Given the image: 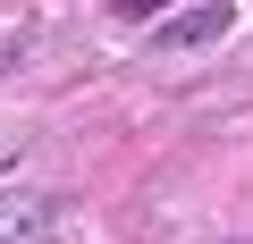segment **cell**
I'll return each instance as SVG.
<instances>
[{"label":"cell","instance_id":"3957f363","mask_svg":"<svg viewBox=\"0 0 253 244\" xmlns=\"http://www.w3.org/2000/svg\"><path fill=\"white\" fill-rule=\"evenodd\" d=\"M161 9V0H118V17H152Z\"/></svg>","mask_w":253,"mask_h":244},{"label":"cell","instance_id":"6da1fadb","mask_svg":"<svg viewBox=\"0 0 253 244\" xmlns=\"http://www.w3.org/2000/svg\"><path fill=\"white\" fill-rule=\"evenodd\" d=\"M59 194H34V185H17V194H0V244H59Z\"/></svg>","mask_w":253,"mask_h":244},{"label":"cell","instance_id":"7a4b0ae2","mask_svg":"<svg viewBox=\"0 0 253 244\" xmlns=\"http://www.w3.org/2000/svg\"><path fill=\"white\" fill-rule=\"evenodd\" d=\"M228 0H211V9H194V17H177V26H161V51H203V42H219L228 34Z\"/></svg>","mask_w":253,"mask_h":244}]
</instances>
